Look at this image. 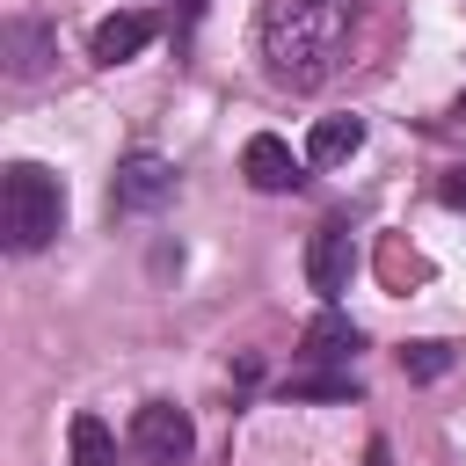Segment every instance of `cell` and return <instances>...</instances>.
Segmentation results:
<instances>
[{
    "label": "cell",
    "instance_id": "obj_12",
    "mask_svg": "<svg viewBox=\"0 0 466 466\" xmlns=\"http://www.w3.org/2000/svg\"><path fill=\"white\" fill-rule=\"evenodd\" d=\"M444 364H451L444 342H408V350H400V371H408V379H437Z\"/></svg>",
    "mask_w": 466,
    "mask_h": 466
},
{
    "label": "cell",
    "instance_id": "obj_13",
    "mask_svg": "<svg viewBox=\"0 0 466 466\" xmlns=\"http://www.w3.org/2000/svg\"><path fill=\"white\" fill-rule=\"evenodd\" d=\"M437 189H444V204H451V211H466V167H451Z\"/></svg>",
    "mask_w": 466,
    "mask_h": 466
},
{
    "label": "cell",
    "instance_id": "obj_11",
    "mask_svg": "<svg viewBox=\"0 0 466 466\" xmlns=\"http://www.w3.org/2000/svg\"><path fill=\"white\" fill-rule=\"evenodd\" d=\"M66 444H73V466H116V437H109L102 415H73Z\"/></svg>",
    "mask_w": 466,
    "mask_h": 466
},
{
    "label": "cell",
    "instance_id": "obj_2",
    "mask_svg": "<svg viewBox=\"0 0 466 466\" xmlns=\"http://www.w3.org/2000/svg\"><path fill=\"white\" fill-rule=\"evenodd\" d=\"M58 226H66V182L44 160H7L0 167V240L15 255H36L58 240Z\"/></svg>",
    "mask_w": 466,
    "mask_h": 466
},
{
    "label": "cell",
    "instance_id": "obj_5",
    "mask_svg": "<svg viewBox=\"0 0 466 466\" xmlns=\"http://www.w3.org/2000/svg\"><path fill=\"white\" fill-rule=\"evenodd\" d=\"M0 58H7V80H44L51 58H58V29L36 22V15H7V29H0Z\"/></svg>",
    "mask_w": 466,
    "mask_h": 466
},
{
    "label": "cell",
    "instance_id": "obj_7",
    "mask_svg": "<svg viewBox=\"0 0 466 466\" xmlns=\"http://www.w3.org/2000/svg\"><path fill=\"white\" fill-rule=\"evenodd\" d=\"M153 36H160L153 7H124V15H102V22H95L87 51H95V66H124V58H138Z\"/></svg>",
    "mask_w": 466,
    "mask_h": 466
},
{
    "label": "cell",
    "instance_id": "obj_6",
    "mask_svg": "<svg viewBox=\"0 0 466 466\" xmlns=\"http://www.w3.org/2000/svg\"><path fill=\"white\" fill-rule=\"evenodd\" d=\"M350 262H357L350 226H342V218L313 226V240H306V277H313V291H320V299H342V291H350Z\"/></svg>",
    "mask_w": 466,
    "mask_h": 466
},
{
    "label": "cell",
    "instance_id": "obj_10",
    "mask_svg": "<svg viewBox=\"0 0 466 466\" xmlns=\"http://www.w3.org/2000/svg\"><path fill=\"white\" fill-rule=\"evenodd\" d=\"M350 350H357V328L342 313H320L306 328V364H350Z\"/></svg>",
    "mask_w": 466,
    "mask_h": 466
},
{
    "label": "cell",
    "instance_id": "obj_9",
    "mask_svg": "<svg viewBox=\"0 0 466 466\" xmlns=\"http://www.w3.org/2000/svg\"><path fill=\"white\" fill-rule=\"evenodd\" d=\"M357 146H364V124H357V116H320L313 138H306V160H313V167H342Z\"/></svg>",
    "mask_w": 466,
    "mask_h": 466
},
{
    "label": "cell",
    "instance_id": "obj_8",
    "mask_svg": "<svg viewBox=\"0 0 466 466\" xmlns=\"http://www.w3.org/2000/svg\"><path fill=\"white\" fill-rule=\"evenodd\" d=\"M240 175H248L255 189H269V197H284V189L306 182V175H299V153H291L277 131H255V138L240 146Z\"/></svg>",
    "mask_w": 466,
    "mask_h": 466
},
{
    "label": "cell",
    "instance_id": "obj_3",
    "mask_svg": "<svg viewBox=\"0 0 466 466\" xmlns=\"http://www.w3.org/2000/svg\"><path fill=\"white\" fill-rule=\"evenodd\" d=\"M131 444H138L146 466H189L197 430H189V415H182L175 400H146V408L131 415Z\"/></svg>",
    "mask_w": 466,
    "mask_h": 466
},
{
    "label": "cell",
    "instance_id": "obj_1",
    "mask_svg": "<svg viewBox=\"0 0 466 466\" xmlns=\"http://www.w3.org/2000/svg\"><path fill=\"white\" fill-rule=\"evenodd\" d=\"M371 0H269L262 15V58L284 87H320L350 58V36Z\"/></svg>",
    "mask_w": 466,
    "mask_h": 466
},
{
    "label": "cell",
    "instance_id": "obj_4",
    "mask_svg": "<svg viewBox=\"0 0 466 466\" xmlns=\"http://www.w3.org/2000/svg\"><path fill=\"white\" fill-rule=\"evenodd\" d=\"M175 197V167L160 153H124L116 175H109V204L116 211H160Z\"/></svg>",
    "mask_w": 466,
    "mask_h": 466
}]
</instances>
